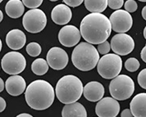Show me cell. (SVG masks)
Returning a JSON list of instances; mask_svg holds the SVG:
<instances>
[{"label": "cell", "instance_id": "cell-1", "mask_svg": "<svg viewBox=\"0 0 146 117\" xmlns=\"http://www.w3.org/2000/svg\"><path fill=\"white\" fill-rule=\"evenodd\" d=\"M112 26L109 19L101 13H91L82 19L81 35L92 45H99L110 37Z\"/></svg>", "mask_w": 146, "mask_h": 117}, {"label": "cell", "instance_id": "cell-2", "mask_svg": "<svg viewBox=\"0 0 146 117\" xmlns=\"http://www.w3.org/2000/svg\"><path fill=\"white\" fill-rule=\"evenodd\" d=\"M25 96L27 104L31 108L42 111L53 104L55 93L53 86L48 81L37 80L32 81L27 87Z\"/></svg>", "mask_w": 146, "mask_h": 117}, {"label": "cell", "instance_id": "cell-3", "mask_svg": "<svg viewBox=\"0 0 146 117\" xmlns=\"http://www.w3.org/2000/svg\"><path fill=\"white\" fill-rule=\"evenodd\" d=\"M83 84L76 76L68 74L59 79L56 87V94L63 104H69L77 102L83 93Z\"/></svg>", "mask_w": 146, "mask_h": 117}, {"label": "cell", "instance_id": "cell-4", "mask_svg": "<svg viewBox=\"0 0 146 117\" xmlns=\"http://www.w3.org/2000/svg\"><path fill=\"white\" fill-rule=\"evenodd\" d=\"M100 60L99 53L92 44L81 42L74 49L71 55L73 65L77 69L87 72L94 68Z\"/></svg>", "mask_w": 146, "mask_h": 117}, {"label": "cell", "instance_id": "cell-5", "mask_svg": "<svg viewBox=\"0 0 146 117\" xmlns=\"http://www.w3.org/2000/svg\"><path fill=\"white\" fill-rule=\"evenodd\" d=\"M135 88L134 81L126 74L118 75L109 84V91L111 96L118 101L129 99L134 93Z\"/></svg>", "mask_w": 146, "mask_h": 117}, {"label": "cell", "instance_id": "cell-6", "mask_svg": "<svg viewBox=\"0 0 146 117\" xmlns=\"http://www.w3.org/2000/svg\"><path fill=\"white\" fill-rule=\"evenodd\" d=\"M97 64V71L102 77L112 79L120 73L122 68V60L119 55L109 53L100 58Z\"/></svg>", "mask_w": 146, "mask_h": 117}, {"label": "cell", "instance_id": "cell-7", "mask_svg": "<svg viewBox=\"0 0 146 117\" xmlns=\"http://www.w3.org/2000/svg\"><path fill=\"white\" fill-rule=\"evenodd\" d=\"M47 17L40 9H31L23 17L22 25L25 29L32 33L42 31L47 25Z\"/></svg>", "mask_w": 146, "mask_h": 117}, {"label": "cell", "instance_id": "cell-8", "mask_svg": "<svg viewBox=\"0 0 146 117\" xmlns=\"http://www.w3.org/2000/svg\"><path fill=\"white\" fill-rule=\"evenodd\" d=\"M27 66V61L24 56L16 51L6 53L1 60V67L4 72L10 75H18L21 73Z\"/></svg>", "mask_w": 146, "mask_h": 117}, {"label": "cell", "instance_id": "cell-9", "mask_svg": "<svg viewBox=\"0 0 146 117\" xmlns=\"http://www.w3.org/2000/svg\"><path fill=\"white\" fill-rule=\"evenodd\" d=\"M112 29L119 33L128 32L133 25V18L130 14L123 9H117L109 18Z\"/></svg>", "mask_w": 146, "mask_h": 117}, {"label": "cell", "instance_id": "cell-10", "mask_svg": "<svg viewBox=\"0 0 146 117\" xmlns=\"http://www.w3.org/2000/svg\"><path fill=\"white\" fill-rule=\"evenodd\" d=\"M110 45L113 52L120 56H126L130 54L135 46V41L132 37L125 33L114 35Z\"/></svg>", "mask_w": 146, "mask_h": 117}, {"label": "cell", "instance_id": "cell-11", "mask_svg": "<svg viewBox=\"0 0 146 117\" xmlns=\"http://www.w3.org/2000/svg\"><path fill=\"white\" fill-rule=\"evenodd\" d=\"M120 111L119 102L112 97H105L96 104L95 112L99 117H116Z\"/></svg>", "mask_w": 146, "mask_h": 117}, {"label": "cell", "instance_id": "cell-12", "mask_svg": "<svg viewBox=\"0 0 146 117\" xmlns=\"http://www.w3.org/2000/svg\"><path fill=\"white\" fill-rule=\"evenodd\" d=\"M46 59L48 66L52 68L60 70L67 66L68 63V56L62 48L53 47L48 51Z\"/></svg>", "mask_w": 146, "mask_h": 117}, {"label": "cell", "instance_id": "cell-13", "mask_svg": "<svg viewBox=\"0 0 146 117\" xmlns=\"http://www.w3.org/2000/svg\"><path fill=\"white\" fill-rule=\"evenodd\" d=\"M80 30L75 26L66 25L61 29L58 32V41L63 46L71 48L77 45L81 39Z\"/></svg>", "mask_w": 146, "mask_h": 117}, {"label": "cell", "instance_id": "cell-14", "mask_svg": "<svg viewBox=\"0 0 146 117\" xmlns=\"http://www.w3.org/2000/svg\"><path fill=\"white\" fill-rule=\"evenodd\" d=\"M27 83L25 79L19 75H13L5 81V89L9 95L17 97L25 91Z\"/></svg>", "mask_w": 146, "mask_h": 117}, {"label": "cell", "instance_id": "cell-15", "mask_svg": "<svg viewBox=\"0 0 146 117\" xmlns=\"http://www.w3.org/2000/svg\"><path fill=\"white\" fill-rule=\"evenodd\" d=\"M83 94L85 98L89 101L96 102L103 98L105 88L98 81H90L83 88Z\"/></svg>", "mask_w": 146, "mask_h": 117}, {"label": "cell", "instance_id": "cell-16", "mask_svg": "<svg viewBox=\"0 0 146 117\" xmlns=\"http://www.w3.org/2000/svg\"><path fill=\"white\" fill-rule=\"evenodd\" d=\"M72 14L70 8L66 4H60L52 9L51 18L52 21L59 25H64L71 19Z\"/></svg>", "mask_w": 146, "mask_h": 117}, {"label": "cell", "instance_id": "cell-17", "mask_svg": "<svg viewBox=\"0 0 146 117\" xmlns=\"http://www.w3.org/2000/svg\"><path fill=\"white\" fill-rule=\"evenodd\" d=\"M27 42L26 35L20 29L11 30L6 36V43L9 48L14 51L21 49Z\"/></svg>", "mask_w": 146, "mask_h": 117}, {"label": "cell", "instance_id": "cell-18", "mask_svg": "<svg viewBox=\"0 0 146 117\" xmlns=\"http://www.w3.org/2000/svg\"><path fill=\"white\" fill-rule=\"evenodd\" d=\"M130 108L133 116L146 117V93H139L134 97L130 103Z\"/></svg>", "mask_w": 146, "mask_h": 117}, {"label": "cell", "instance_id": "cell-19", "mask_svg": "<svg viewBox=\"0 0 146 117\" xmlns=\"http://www.w3.org/2000/svg\"><path fill=\"white\" fill-rule=\"evenodd\" d=\"M62 117H87L86 108L80 102L66 104L62 112Z\"/></svg>", "mask_w": 146, "mask_h": 117}, {"label": "cell", "instance_id": "cell-20", "mask_svg": "<svg viewBox=\"0 0 146 117\" xmlns=\"http://www.w3.org/2000/svg\"><path fill=\"white\" fill-rule=\"evenodd\" d=\"M5 12L11 18L21 17L25 11V7L21 0H9L5 5Z\"/></svg>", "mask_w": 146, "mask_h": 117}, {"label": "cell", "instance_id": "cell-21", "mask_svg": "<svg viewBox=\"0 0 146 117\" xmlns=\"http://www.w3.org/2000/svg\"><path fill=\"white\" fill-rule=\"evenodd\" d=\"M84 4L91 13H101L108 7V0H84Z\"/></svg>", "mask_w": 146, "mask_h": 117}, {"label": "cell", "instance_id": "cell-22", "mask_svg": "<svg viewBox=\"0 0 146 117\" xmlns=\"http://www.w3.org/2000/svg\"><path fill=\"white\" fill-rule=\"evenodd\" d=\"M48 64L46 60L42 58H38L35 60L31 65L33 73L38 76L45 74L48 70Z\"/></svg>", "mask_w": 146, "mask_h": 117}, {"label": "cell", "instance_id": "cell-23", "mask_svg": "<svg viewBox=\"0 0 146 117\" xmlns=\"http://www.w3.org/2000/svg\"><path fill=\"white\" fill-rule=\"evenodd\" d=\"M27 53L32 57H37L41 53L42 48L40 45L37 42H31L26 48Z\"/></svg>", "mask_w": 146, "mask_h": 117}, {"label": "cell", "instance_id": "cell-24", "mask_svg": "<svg viewBox=\"0 0 146 117\" xmlns=\"http://www.w3.org/2000/svg\"><path fill=\"white\" fill-rule=\"evenodd\" d=\"M140 64L139 61L135 57L129 58L125 63V67L127 71L135 72L139 68Z\"/></svg>", "mask_w": 146, "mask_h": 117}, {"label": "cell", "instance_id": "cell-25", "mask_svg": "<svg viewBox=\"0 0 146 117\" xmlns=\"http://www.w3.org/2000/svg\"><path fill=\"white\" fill-rule=\"evenodd\" d=\"M43 0H22L23 5L31 9H35L39 7L43 3Z\"/></svg>", "mask_w": 146, "mask_h": 117}, {"label": "cell", "instance_id": "cell-26", "mask_svg": "<svg viewBox=\"0 0 146 117\" xmlns=\"http://www.w3.org/2000/svg\"><path fill=\"white\" fill-rule=\"evenodd\" d=\"M125 9L129 13H133L137 9L138 5L135 0H127L125 3Z\"/></svg>", "mask_w": 146, "mask_h": 117}, {"label": "cell", "instance_id": "cell-27", "mask_svg": "<svg viewBox=\"0 0 146 117\" xmlns=\"http://www.w3.org/2000/svg\"><path fill=\"white\" fill-rule=\"evenodd\" d=\"M98 48L97 51H98V52L100 54L105 55L109 52L111 48L110 43L108 42V41H106L99 44L98 46V48Z\"/></svg>", "mask_w": 146, "mask_h": 117}, {"label": "cell", "instance_id": "cell-28", "mask_svg": "<svg viewBox=\"0 0 146 117\" xmlns=\"http://www.w3.org/2000/svg\"><path fill=\"white\" fill-rule=\"evenodd\" d=\"M137 81L139 86L146 90V68L143 69L139 73L137 77Z\"/></svg>", "mask_w": 146, "mask_h": 117}, {"label": "cell", "instance_id": "cell-29", "mask_svg": "<svg viewBox=\"0 0 146 117\" xmlns=\"http://www.w3.org/2000/svg\"><path fill=\"white\" fill-rule=\"evenodd\" d=\"M124 4V0H108L109 7L112 9H119L122 7Z\"/></svg>", "mask_w": 146, "mask_h": 117}, {"label": "cell", "instance_id": "cell-30", "mask_svg": "<svg viewBox=\"0 0 146 117\" xmlns=\"http://www.w3.org/2000/svg\"><path fill=\"white\" fill-rule=\"evenodd\" d=\"M63 1L67 6L74 8L81 5L84 0H63Z\"/></svg>", "mask_w": 146, "mask_h": 117}, {"label": "cell", "instance_id": "cell-31", "mask_svg": "<svg viewBox=\"0 0 146 117\" xmlns=\"http://www.w3.org/2000/svg\"><path fill=\"white\" fill-rule=\"evenodd\" d=\"M7 107V102L5 100L1 97H0V112H3Z\"/></svg>", "mask_w": 146, "mask_h": 117}, {"label": "cell", "instance_id": "cell-32", "mask_svg": "<svg viewBox=\"0 0 146 117\" xmlns=\"http://www.w3.org/2000/svg\"><path fill=\"white\" fill-rule=\"evenodd\" d=\"M121 117H133V115L131 114L130 110L129 109H125L123 111L121 112Z\"/></svg>", "mask_w": 146, "mask_h": 117}, {"label": "cell", "instance_id": "cell-33", "mask_svg": "<svg viewBox=\"0 0 146 117\" xmlns=\"http://www.w3.org/2000/svg\"><path fill=\"white\" fill-rule=\"evenodd\" d=\"M141 58L143 62L146 63V45L143 48L141 52Z\"/></svg>", "mask_w": 146, "mask_h": 117}, {"label": "cell", "instance_id": "cell-34", "mask_svg": "<svg viewBox=\"0 0 146 117\" xmlns=\"http://www.w3.org/2000/svg\"><path fill=\"white\" fill-rule=\"evenodd\" d=\"M4 80L0 77V92H1L4 89Z\"/></svg>", "mask_w": 146, "mask_h": 117}, {"label": "cell", "instance_id": "cell-35", "mask_svg": "<svg viewBox=\"0 0 146 117\" xmlns=\"http://www.w3.org/2000/svg\"><path fill=\"white\" fill-rule=\"evenodd\" d=\"M16 117H33V116L29 114L22 113V114H20L18 115Z\"/></svg>", "mask_w": 146, "mask_h": 117}, {"label": "cell", "instance_id": "cell-36", "mask_svg": "<svg viewBox=\"0 0 146 117\" xmlns=\"http://www.w3.org/2000/svg\"><path fill=\"white\" fill-rule=\"evenodd\" d=\"M141 15L144 20L146 21V5L143 7L142 11H141Z\"/></svg>", "mask_w": 146, "mask_h": 117}, {"label": "cell", "instance_id": "cell-37", "mask_svg": "<svg viewBox=\"0 0 146 117\" xmlns=\"http://www.w3.org/2000/svg\"><path fill=\"white\" fill-rule=\"evenodd\" d=\"M3 17H4V15H3V12L1 9H0V22H1V21H3Z\"/></svg>", "mask_w": 146, "mask_h": 117}, {"label": "cell", "instance_id": "cell-38", "mask_svg": "<svg viewBox=\"0 0 146 117\" xmlns=\"http://www.w3.org/2000/svg\"><path fill=\"white\" fill-rule=\"evenodd\" d=\"M143 35L144 38L146 39V27L144 28V31H143Z\"/></svg>", "mask_w": 146, "mask_h": 117}, {"label": "cell", "instance_id": "cell-39", "mask_svg": "<svg viewBox=\"0 0 146 117\" xmlns=\"http://www.w3.org/2000/svg\"><path fill=\"white\" fill-rule=\"evenodd\" d=\"M2 47H3V43H2L1 39H0V52H1V49H2Z\"/></svg>", "mask_w": 146, "mask_h": 117}, {"label": "cell", "instance_id": "cell-40", "mask_svg": "<svg viewBox=\"0 0 146 117\" xmlns=\"http://www.w3.org/2000/svg\"><path fill=\"white\" fill-rule=\"evenodd\" d=\"M138 1H141V2H144V3L146 2V0H138Z\"/></svg>", "mask_w": 146, "mask_h": 117}, {"label": "cell", "instance_id": "cell-41", "mask_svg": "<svg viewBox=\"0 0 146 117\" xmlns=\"http://www.w3.org/2000/svg\"><path fill=\"white\" fill-rule=\"evenodd\" d=\"M49 1H52V2H55V1H58V0H49Z\"/></svg>", "mask_w": 146, "mask_h": 117}, {"label": "cell", "instance_id": "cell-42", "mask_svg": "<svg viewBox=\"0 0 146 117\" xmlns=\"http://www.w3.org/2000/svg\"><path fill=\"white\" fill-rule=\"evenodd\" d=\"M3 0H0V3H2V2H3Z\"/></svg>", "mask_w": 146, "mask_h": 117}]
</instances>
